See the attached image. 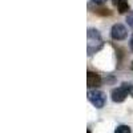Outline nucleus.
Segmentation results:
<instances>
[{
    "label": "nucleus",
    "instance_id": "f257e3e1",
    "mask_svg": "<svg viewBox=\"0 0 133 133\" xmlns=\"http://www.w3.org/2000/svg\"><path fill=\"white\" fill-rule=\"evenodd\" d=\"M87 39H88V55H93L96 52H98L103 47V39H101V35L97 29H88V33H87Z\"/></svg>",
    "mask_w": 133,
    "mask_h": 133
},
{
    "label": "nucleus",
    "instance_id": "f03ea898",
    "mask_svg": "<svg viewBox=\"0 0 133 133\" xmlns=\"http://www.w3.org/2000/svg\"><path fill=\"white\" fill-rule=\"evenodd\" d=\"M88 100L96 107V108H103L105 105V101H107V97H105V93L98 91V89H93V91H89L88 92Z\"/></svg>",
    "mask_w": 133,
    "mask_h": 133
},
{
    "label": "nucleus",
    "instance_id": "7ed1b4c3",
    "mask_svg": "<svg viewBox=\"0 0 133 133\" xmlns=\"http://www.w3.org/2000/svg\"><path fill=\"white\" fill-rule=\"evenodd\" d=\"M128 95H129V84L124 83L121 87L115 88L112 91V100L115 103H123Z\"/></svg>",
    "mask_w": 133,
    "mask_h": 133
},
{
    "label": "nucleus",
    "instance_id": "20e7f679",
    "mask_svg": "<svg viewBox=\"0 0 133 133\" xmlns=\"http://www.w3.org/2000/svg\"><path fill=\"white\" fill-rule=\"evenodd\" d=\"M110 36L115 40H124L128 36V31L123 24H115L110 31Z\"/></svg>",
    "mask_w": 133,
    "mask_h": 133
},
{
    "label": "nucleus",
    "instance_id": "39448f33",
    "mask_svg": "<svg viewBox=\"0 0 133 133\" xmlns=\"http://www.w3.org/2000/svg\"><path fill=\"white\" fill-rule=\"evenodd\" d=\"M87 84H88L89 88H97L100 84H101V77H100L98 73L89 71L87 73Z\"/></svg>",
    "mask_w": 133,
    "mask_h": 133
},
{
    "label": "nucleus",
    "instance_id": "423d86ee",
    "mask_svg": "<svg viewBox=\"0 0 133 133\" xmlns=\"http://www.w3.org/2000/svg\"><path fill=\"white\" fill-rule=\"evenodd\" d=\"M113 4L117 7L120 14H125V12H128V11H129L128 0H113Z\"/></svg>",
    "mask_w": 133,
    "mask_h": 133
},
{
    "label": "nucleus",
    "instance_id": "0eeeda50",
    "mask_svg": "<svg viewBox=\"0 0 133 133\" xmlns=\"http://www.w3.org/2000/svg\"><path fill=\"white\" fill-rule=\"evenodd\" d=\"M115 133H130V128L128 125H118L115 129Z\"/></svg>",
    "mask_w": 133,
    "mask_h": 133
},
{
    "label": "nucleus",
    "instance_id": "6e6552de",
    "mask_svg": "<svg viewBox=\"0 0 133 133\" xmlns=\"http://www.w3.org/2000/svg\"><path fill=\"white\" fill-rule=\"evenodd\" d=\"M127 23H128V25H129L130 28H133V11L128 14V16H127Z\"/></svg>",
    "mask_w": 133,
    "mask_h": 133
},
{
    "label": "nucleus",
    "instance_id": "1a4fd4ad",
    "mask_svg": "<svg viewBox=\"0 0 133 133\" xmlns=\"http://www.w3.org/2000/svg\"><path fill=\"white\" fill-rule=\"evenodd\" d=\"M92 2H93L95 4H103V3L107 2V0H92Z\"/></svg>",
    "mask_w": 133,
    "mask_h": 133
},
{
    "label": "nucleus",
    "instance_id": "9d476101",
    "mask_svg": "<svg viewBox=\"0 0 133 133\" xmlns=\"http://www.w3.org/2000/svg\"><path fill=\"white\" fill-rule=\"evenodd\" d=\"M129 96L133 97V85L132 84H129Z\"/></svg>",
    "mask_w": 133,
    "mask_h": 133
},
{
    "label": "nucleus",
    "instance_id": "9b49d317",
    "mask_svg": "<svg viewBox=\"0 0 133 133\" xmlns=\"http://www.w3.org/2000/svg\"><path fill=\"white\" fill-rule=\"evenodd\" d=\"M130 49L133 51V36H132V39H130Z\"/></svg>",
    "mask_w": 133,
    "mask_h": 133
},
{
    "label": "nucleus",
    "instance_id": "f8f14e48",
    "mask_svg": "<svg viewBox=\"0 0 133 133\" xmlns=\"http://www.w3.org/2000/svg\"><path fill=\"white\" fill-rule=\"evenodd\" d=\"M87 133H91V130H89V129H88V130H87Z\"/></svg>",
    "mask_w": 133,
    "mask_h": 133
},
{
    "label": "nucleus",
    "instance_id": "ddd939ff",
    "mask_svg": "<svg viewBox=\"0 0 133 133\" xmlns=\"http://www.w3.org/2000/svg\"><path fill=\"white\" fill-rule=\"evenodd\" d=\"M130 68H132V69H133V63H132V65H130Z\"/></svg>",
    "mask_w": 133,
    "mask_h": 133
}]
</instances>
